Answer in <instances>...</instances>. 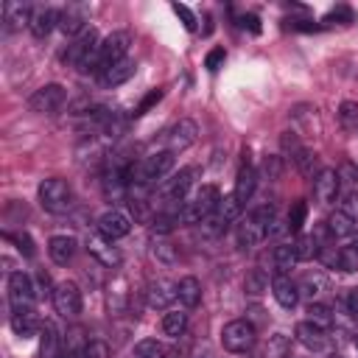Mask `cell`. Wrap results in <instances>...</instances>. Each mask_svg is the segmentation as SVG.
I'll list each match as a JSON object with an SVG mask.
<instances>
[{
  "label": "cell",
  "mask_w": 358,
  "mask_h": 358,
  "mask_svg": "<svg viewBox=\"0 0 358 358\" xmlns=\"http://www.w3.org/2000/svg\"><path fill=\"white\" fill-rule=\"evenodd\" d=\"M308 322H313L316 327L327 330V327L333 324V310H330V305H324V302H310V305H308Z\"/></svg>",
  "instance_id": "d590c367"
},
{
  "label": "cell",
  "mask_w": 358,
  "mask_h": 358,
  "mask_svg": "<svg viewBox=\"0 0 358 358\" xmlns=\"http://www.w3.org/2000/svg\"><path fill=\"white\" fill-rule=\"evenodd\" d=\"M327 229H330V235H336V238H347V235H355V221H352L344 210H336V213L327 218Z\"/></svg>",
  "instance_id": "f546056e"
},
{
  "label": "cell",
  "mask_w": 358,
  "mask_h": 358,
  "mask_svg": "<svg viewBox=\"0 0 358 358\" xmlns=\"http://www.w3.org/2000/svg\"><path fill=\"white\" fill-rule=\"evenodd\" d=\"M338 123L347 131H358V103L355 101H344L338 106Z\"/></svg>",
  "instance_id": "60d3db41"
},
{
  "label": "cell",
  "mask_w": 358,
  "mask_h": 358,
  "mask_svg": "<svg viewBox=\"0 0 358 358\" xmlns=\"http://www.w3.org/2000/svg\"><path fill=\"white\" fill-rule=\"evenodd\" d=\"M352 246H355V249H358V235H355V243H352Z\"/></svg>",
  "instance_id": "03108f58"
},
{
  "label": "cell",
  "mask_w": 358,
  "mask_h": 358,
  "mask_svg": "<svg viewBox=\"0 0 358 358\" xmlns=\"http://www.w3.org/2000/svg\"><path fill=\"white\" fill-rule=\"evenodd\" d=\"M255 338H257V330L249 319H232L221 330V344L227 352H246L255 347Z\"/></svg>",
  "instance_id": "52a82bcc"
},
{
  "label": "cell",
  "mask_w": 358,
  "mask_h": 358,
  "mask_svg": "<svg viewBox=\"0 0 358 358\" xmlns=\"http://www.w3.org/2000/svg\"><path fill=\"white\" fill-rule=\"evenodd\" d=\"M294 165H296V171H299L302 176H308V179H316V173L322 171V168H319V157H316L310 148H302V151L294 157Z\"/></svg>",
  "instance_id": "d6a6232c"
},
{
  "label": "cell",
  "mask_w": 358,
  "mask_h": 358,
  "mask_svg": "<svg viewBox=\"0 0 358 358\" xmlns=\"http://www.w3.org/2000/svg\"><path fill=\"white\" fill-rule=\"evenodd\" d=\"M171 8H173V14H176V17L182 20L185 31H190V34H193V31L199 28V25H196V14H193V11H190V8L185 6V3H171Z\"/></svg>",
  "instance_id": "c3c4849f"
},
{
  "label": "cell",
  "mask_w": 358,
  "mask_h": 358,
  "mask_svg": "<svg viewBox=\"0 0 358 358\" xmlns=\"http://www.w3.org/2000/svg\"><path fill=\"white\" fill-rule=\"evenodd\" d=\"M11 330H14L17 336L28 338V336H34L36 330H42V322H39V316H36V310H34V308L11 310Z\"/></svg>",
  "instance_id": "cb8c5ba5"
},
{
  "label": "cell",
  "mask_w": 358,
  "mask_h": 358,
  "mask_svg": "<svg viewBox=\"0 0 358 358\" xmlns=\"http://www.w3.org/2000/svg\"><path fill=\"white\" fill-rule=\"evenodd\" d=\"M352 344H355V350H358V330L352 333Z\"/></svg>",
  "instance_id": "be15d7a7"
},
{
  "label": "cell",
  "mask_w": 358,
  "mask_h": 358,
  "mask_svg": "<svg viewBox=\"0 0 358 358\" xmlns=\"http://www.w3.org/2000/svg\"><path fill=\"white\" fill-rule=\"evenodd\" d=\"M347 313L352 316V319H358V288H350V294H347Z\"/></svg>",
  "instance_id": "680465c9"
},
{
  "label": "cell",
  "mask_w": 358,
  "mask_h": 358,
  "mask_svg": "<svg viewBox=\"0 0 358 358\" xmlns=\"http://www.w3.org/2000/svg\"><path fill=\"white\" fill-rule=\"evenodd\" d=\"M53 296V291H50V277L45 274V271H36V296L42 299V296Z\"/></svg>",
  "instance_id": "11a10c76"
},
{
  "label": "cell",
  "mask_w": 358,
  "mask_h": 358,
  "mask_svg": "<svg viewBox=\"0 0 358 358\" xmlns=\"http://www.w3.org/2000/svg\"><path fill=\"white\" fill-rule=\"evenodd\" d=\"M87 22H90V8L81 3H67L59 11V28L67 36H81L87 31Z\"/></svg>",
  "instance_id": "4fadbf2b"
},
{
  "label": "cell",
  "mask_w": 358,
  "mask_h": 358,
  "mask_svg": "<svg viewBox=\"0 0 358 358\" xmlns=\"http://www.w3.org/2000/svg\"><path fill=\"white\" fill-rule=\"evenodd\" d=\"M87 249H90V255L101 263V266H106V268H117L120 266V252H117V246H112V241H106L103 235H92L90 241H87Z\"/></svg>",
  "instance_id": "d6986e66"
},
{
  "label": "cell",
  "mask_w": 358,
  "mask_h": 358,
  "mask_svg": "<svg viewBox=\"0 0 358 358\" xmlns=\"http://www.w3.org/2000/svg\"><path fill=\"white\" fill-rule=\"evenodd\" d=\"M294 333H296V341H299L302 347L313 350V352H319V350L327 347V333H324L322 327H316L313 322H299Z\"/></svg>",
  "instance_id": "603a6c76"
},
{
  "label": "cell",
  "mask_w": 358,
  "mask_h": 358,
  "mask_svg": "<svg viewBox=\"0 0 358 358\" xmlns=\"http://www.w3.org/2000/svg\"><path fill=\"white\" fill-rule=\"evenodd\" d=\"M338 22V20H344V22H355V14H352V8H347V6H338V8H333L327 17H324V22Z\"/></svg>",
  "instance_id": "db71d44e"
},
{
  "label": "cell",
  "mask_w": 358,
  "mask_h": 358,
  "mask_svg": "<svg viewBox=\"0 0 358 358\" xmlns=\"http://www.w3.org/2000/svg\"><path fill=\"white\" fill-rule=\"evenodd\" d=\"M196 134H199V126H196V120H190V117H182V120H176L168 131H165V143H168V151H185L187 145H193L196 143Z\"/></svg>",
  "instance_id": "5bb4252c"
},
{
  "label": "cell",
  "mask_w": 358,
  "mask_h": 358,
  "mask_svg": "<svg viewBox=\"0 0 358 358\" xmlns=\"http://www.w3.org/2000/svg\"><path fill=\"white\" fill-rule=\"evenodd\" d=\"M355 176H358V171H355V165H350V162H344V165H341V171H338V179H341V182H355Z\"/></svg>",
  "instance_id": "91938a15"
},
{
  "label": "cell",
  "mask_w": 358,
  "mask_h": 358,
  "mask_svg": "<svg viewBox=\"0 0 358 358\" xmlns=\"http://www.w3.org/2000/svg\"><path fill=\"white\" fill-rule=\"evenodd\" d=\"M271 260H274L277 274H288V271L299 263V260H296V252H294V243H280V246H274Z\"/></svg>",
  "instance_id": "83f0119b"
},
{
  "label": "cell",
  "mask_w": 358,
  "mask_h": 358,
  "mask_svg": "<svg viewBox=\"0 0 358 358\" xmlns=\"http://www.w3.org/2000/svg\"><path fill=\"white\" fill-rule=\"evenodd\" d=\"M106 302H109V310L112 313H123L129 308V291H126V282L123 280H117L115 285H109Z\"/></svg>",
  "instance_id": "836d02e7"
},
{
  "label": "cell",
  "mask_w": 358,
  "mask_h": 358,
  "mask_svg": "<svg viewBox=\"0 0 358 358\" xmlns=\"http://www.w3.org/2000/svg\"><path fill=\"white\" fill-rule=\"evenodd\" d=\"M344 213H347V215H350V218L358 224V193H355V190H352V193L344 199Z\"/></svg>",
  "instance_id": "9f6ffc18"
},
{
  "label": "cell",
  "mask_w": 358,
  "mask_h": 358,
  "mask_svg": "<svg viewBox=\"0 0 358 358\" xmlns=\"http://www.w3.org/2000/svg\"><path fill=\"white\" fill-rule=\"evenodd\" d=\"M271 294H274V299L282 305V308H296V302H299V288H296V282L288 277V274H274L271 277Z\"/></svg>",
  "instance_id": "44dd1931"
},
{
  "label": "cell",
  "mask_w": 358,
  "mask_h": 358,
  "mask_svg": "<svg viewBox=\"0 0 358 358\" xmlns=\"http://www.w3.org/2000/svg\"><path fill=\"white\" fill-rule=\"evenodd\" d=\"M285 347H288V338L282 333H274L271 336V344H268V355L271 358H285Z\"/></svg>",
  "instance_id": "f5cc1de1"
},
{
  "label": "cell",
  "mask_w": 358,
  "mask_h": 358,
  "mask_svg": "<svg viewBox=\"0 0 358 358\" xmlns=\"http://www.w3.org/2000/svg\"><path fill=\"white\" fill-rule=\"evenodd\" d=\"M327 358H341V355H336V352H333V355H327Z\"/></svg>",
  "instance_id": "003e7915"
},
{
  "label": "cell",
  "mask_w": 358,
  "mask_h": 358,
  "mask_svg": "<svg viewBox=\"0 0 358 358\" xmlns=\"http://www.w3.org/2000/svg\"><path fill=\"white\" fill-rule=\"evenodd\" d=\"M305 215H308V204L299 199V201H294L291 204V210H288V232H299L302 229V224H305Z\"/></svg>",
  "instance_id": "b9f144b4"
},
{
  "label": "cell",
  "mask_w": 358,
  "mask_h": 358,
  "mask_svg": "<svg viewBox=\"0 0 358 358\" xmlns=\"http://www.w3.org/2000/svg\"><path fill=\"white\" fill-rule=\"evenodd\" d=\"M280 173H282V159L274 157V154H268V157L263 159V176H266L268 182H277Z\"/></svg>",
  "instance_id": "681fc988"
},
{
  "label": "cell",
  "mask_w": 358,
  "mask_h": 358,
  "mask_svg": "<svg viewBox=\"0 0 358 358\" xmlns=\"http://www.w3.org/2000/svg\"><path fill=\"white\" fill-rule=\"evenodd\" d=\"M171 358H185V355H182V352H173V355H171Z\"/></svg>",
  "instance_id": "e7e4bbea"
},
{
  "label": "cell",
  "mask_w": 358,
  "mask_h": 358,
  "mask_svg": "<svg viewBox=\"0 0 358 358\" xmlns=\"http://www.w3.org/2000/svg\"><path fill=\"white\" fill-rule=\"evenodd\" d=\"M280 148L285 151V157H291V159H294L305 145L299 143V137H296L294 131H282V134H280Z\"/></svg>",
  "instance_id": "7dc6e473"
},
{
  "label": "cell",
  "mask_w": 358,
  "mask_h": 358,
  "mask_svg": "<svg viewBox=\"0 0 358 358\" xmlns=\"http://www.w3.org/2000/svg\"><path fill=\"white\" fill-rule=\"evenodd\" d=\"M255 187H257V171L255 165L249 162V151L243 148V162L238 168V179H235V199L241 204H246L252 196H255Z\"/></svg>",
  "instance_id": "9a60e30c"
},
{
  "label": "cell",
  "mask_w": 358,
  "mask_h": 358,
  "mask_svg": "<svg viewBox=\"0 0 358 358\" xmlns=\"http://www.w3.org/2000/svg\"><path fill=\"white\" fill-rule=\"evenodd\" d=\"M338 190H341L338 171H333V168H322V171L316 173V179H313V193H316V199H319L322 204H330V201H336Z\"/></svg>",
  "instance_id": "e0dca14e"
},
{
  "label": "cell",
  "mask_w": 358,
  "mask_h": 358,
  "mask_svg": "<svg viewBox=\"0 0 358 358\" xmlns=\"http://www.w3.org/2000/svg\"><path fill=\"white\" fill-rule=\"evenodd\" d=\"M31 8H34V6L6 3V6H3V22H6V28L11 31V28H20V25H28V20H31Z\"/></svg>",
  "instance_id": "4316f807"
},
{
  "label": "cell",
  "mask_w": 358,
  "mask_h": 358,
  "mask_svg": "<svg viewBox=\"0 0 358 358\" xmlns=\"http://www.w3.org/2000/svg\"><path fill=\"white\" fill-rule=\"evenodd\" d=\"M81 358H109V347H106V341H101V338H90V341L81 347Z\"/></svg>",
  "instance_id": "bcb514c9"
},
{
  "label": "cell",
  "mask_w": 358,
  "mask_h": 358,
  "mask_svg": "<svg viewBox=\"0 0 358 358\" xmlns=\"http://www.w3.org/2000/svg\"><path fill=\"white\" fill-rule=\"evenodd\" d=\"M64 101H67V90L62 84H42L28 98V109L31 112H39V115H53L56 109L64 106Z\"/></svg>",
  "instance_id": "9c48e42d"
},
{
  "label": "cell",
  "mask_w": 358,
  "mask_h": 358,
  "mask_svg": "<svg viewBox=\"0 0 358 358\" xmlns=\"http://www.w3.org/2000/svg\"><path fill=\"white\" fill-rule=\"evenodd\" d=\"M3 238H6V241H14V243H17V249H20L25 257H34V255H36L34 241H31V235H28V232H17V235H14V232H3Z\"/></svg>",
  "instance_id": "ee69618b"
},
{
  "label": "cell",
  "mask_w": 358,
  "mask_h": 358,
  "mask_svg": "<svg viewBox=\"0 0 358 358\" xmlns=\"http://www.w3.org/2000/svg\"><path fill=\"white\" fill-rule=\"evenodd\" d=\"M243 291L249 296H260L268 291V274L263 268H249L246 277H243Z\"/></svg>",
  "instance_id": "4dcf8cb0"
},
{
  "label": "cell",
  "mask_w": 358,
  "mask_h": 358,
  "mask_svg": "<svg viewBox=\"0 0 358 358\" xmlns=\"http://www.w3.org/2000/svg\"><path fill=\"white\" fill-rule=\"evenodd\" d=\"M76 238L73 235H53L50 241H48V255H50V260L56 263V266H67L73 257H76Z\"/></svg>",
  "instance_id": "7402d4cb"
},
{
  "label": "cell",
  "mask_w": 358,
  "mask_h": 358,
  "mask_svg": "<svg viewBox=\"0 0 358 358\" xmlns=\"http://www.w3.org/2000/svg\"><path fill=\"white\" fill-rule=\"evenodd\" d=\"M274 204H260V207H255L252 213H246V218H241V224H238V246L241 249H252V246H257L266 235H268V227L274 224Z\"/></svg>",
  "instance_id": "6da1fadb"
},
{
  "label": "cell",
  "mask_w": 358,
  "mask_h": 358,
  "mask_svg": "<svg viewBox=\"0 0 358 358\" xmlns=\"http://www.w3.org/2000/svg\"><path fill=\"white\" fill-rule=\"evenodd\" d=\"M134 73H137V62H134V59H123V62H117L115 67H109L106 73H101V76H98V84H101L103 90H115V87L126 84Z\"/></svg>",
  "instance_id": "ffe728a7"
},
{
  "label": "cell",
  "mask_w": 358,
  "mask_h": 358,
  "mask_svg": "<svg viewBox=\"0 0 358 358\" xmlns=\"http://www.w3.org/2000/svg\"><path fill=\"white\" fill-rule=\"evenodd\" d=\"M151 255H154L159 263H165V266H173V263L179 260V255H176V246H173L171 241H165V238H154Z\"/></svg>",
  "instance_id": "74e56055"
},
{
  "label": "cell",
  "mask_w": 358,
  "mask_h": 358,
  "mask_svg": "<svg viewBox=\"0 0 358 358\" xmlns=\"http://www.w3.org/2000/svg\"><path fill=\"white\" fill-rule=\"evenodd\" d=\"M238 25H241V28H249L252 34H260V22H257L255 14H243V17H238Z\"/></svg>",
  "instance_id": "6f0895ef"
},
{
  "label": "cell",
  "mask_w": 358,
  "mask_h": 358,
  "mask_svg": "<svg viewBox=\"0 0 358 358\" xmlns=\"http://www.w3.org/2000/svg\"><path fill=\"white\" fill-rule=\"evenodd\" d=\"M131 232V218L129 213L123 210H106L101 218H98V235H103L106 241H117V238H126Z\"/></svg>",
  "instance_id": "7c38bea8"
},
{
  "label": "cell",
  "mask_w": 358,
  "mask_h": 358,
  "mask_svg": "<svg viewBox=\"0 0 358 358\" xmlns=\"http://www.w3.org/2000/svg\"><path fill=\"white\" fill-rule=\"evenodd\" d=\"M296 288H299V296L313 299V296H319V294L327 291V277H324L322 271H308V274L296 282Z\"/></svg>",
  "instance_id": "484cf974"
},
{
  "label": "cell",
  "mask_w": 358,
  "mask_h": 358,
  "mask_svg": "<svg viewBox=\"0 0 358 358\" xmlns=\"http://www.w3.org/2000/svg\"><path fill=\"white\" fill-rule=\"evenodd\" d=\"M28 28L36 39L48 36L53 28H59V11L53 6H34L31 8V20H28Z\"/></svg>",
  "instance_id": "2e32d148"
},
{
  "label": "cell",
  "mask_w": 358,
  "mask_h": 358,
  "mask_svg": "<svg viewBox=\"0 0 358 358\" xmlns=\"http://www.w3.org/2000/svg\"><path fill=\"white\" fill-rule=\"evenodd\" d=\"M173 162H176V157H173V151H154V154H148L137 168H134V179L131 182H143V185H154V182H165V176L173 171Z\"/></svg>",
  "instance_id": "8992f818"
},
{
  "label": "cell",
  "mask_w": 358,
  "mask_h": 358,
  "mask_svg": "<svg viewBox=\"0 0 358 358\" xmlns=\"http://www.w3.org/2000/svg\"><path fill=\"white\" fill-rule=\"evenodd\" d=\"M42 344H39V358H56L59 355V330L53 322H42Z\"/></svg>",
  "instance_id": "f1b7e54d"
},
{
  "label": "cell",
  "mask_w": 358,
  "mask_h": 358,
  "mask_svg": "<svg viewBox=\"0 0 358 358\" xmlns=\"http://www.w3.org/2000/svg\"><path fill=\"white\" fill-rule=\"evenodd\" d=\"M179 221H182L179 210H165V213H157L151 218V229H154V235H168Z\"/></svg>",
  "instance_id": "e575fe53"
},
{
  "label": "cell",
  "mask_w": 358,
  "mask_h": 358,
  "mask_svg": "<svg viewBox=\"0 0 358 358\" xmlns=\"http://www.w3.org/2000/svg\"><path fill=\"white\" fill-rule=\"evenodd\" d=\"M196 176H199V168L196 165H187V168H182L179 173H173L171 179H165V182H159V187H157V193H159V199L165 201V204H185V196H187V190L193 187V182H196Z\"/></svg>",
  "instance_id": "ba28073f"
},
{
  "label": "cell",
  "mask_w": 358,
  "mask_h": 358,
  "mask_svg": "<svg viewBox=\"0 0 358 358\" xmlns=\"http://www.w3.org/2000/svg\"><path fill=\"white\" fill-rule=\"evenodd\" d=\"M159 98H162V90H159V87H157V90H151V92H148V95H145V98L137 103V109H134V117L145 115V112H148V109H151V106H154Z\"/></svg>",
  "instance_id": "816d5d0a"
},
{
  "label": "cell",
  "mask_w": 358,
  "mask_h": 358,
  "mask_svg": "<svg viewBox=\"0 0 358 358\" xmlns=\"http://www.w3.org/2000/svg\"><path fill=\"white\" fill-rule=\"evenodd\" d=\"M294 252H296V260H313L319 257V243L313 235H299L294 241Z\"/></svg>",
  "instance_id": "f35d334b"
},
{
  "label": "cell",
  "mask_w": 358,
  "mask_h": 358,
  "mask_svg": "<svg viewBox=\"0 0 358 358\" xmlns=\"http://www.w3.org/2000/svg\"><path fill=\"white\" fill-rule=\"evenodd\" d=\"M50 299H53L56 313L64 316V319H76V316L81 313V291H78V285L70 282V280L59 282V285L53 288V296H50Z\"/></svg>",
  "instance_id": "8fae6325"
},
{
  "label": "cell",
  "mask_w": 358,
  "mask_h": 358,
  "mask_svg": "<svg viewBox=\"0 0 358 358\" xmlns=\"http://www.w3.org/2000/svg\"><path fill=\"white\" fill-rule=\"evenodd\" d=\"M185 330H187V313H182V310H168V313L162 316V333H165V336L179 338Z\"/></svg>",
  "instance_id": "1f68e13d"
},
{
  "label": "cell",
  "mask_w": 358,
  "mask_h": 358,
  "mask_svg": "<svg viewBox=\"0 0 358 358\" xmlns=\"http://www.w3.org/2000/svg\"><path fill=\"white\" fill-rule=\"evenodd\" d=\"M227 227H229V221H224L218 213H213L210 218L201 221V235H204V238H218V235L227 232Z\"/></svg>",
  "instance_id": "7bdbcfd3"
},
{
  "label": "cell",
  "mask_w": 358,
  "mask_h": 358,
  "mask_svg": "<svg viewBox=\"0 0 358 358\" xmlns=\"http://www.w3.org/2000/svg\"><path fill=\"white\" fill-rule=\"evenodd\" d=\"M39 204H42L48 213H53V215L70 213V210H73V190H70V185H67L64 179H59V176L45 179V182L39 185Z\"/></svg>",
  "instance_id": "5b68a950"
},
{
  "label": "cell",
  "mask_w": 358,
  "mask_h": 358,
  "mask_svg": "<svg viewBox=\"0 0 358 358\" xmlns=\"http://www.w3.org/2000/svg\"><path fill=\"white\" fill-rule=\"evenodd\" d=\"M176 299L185 305V308H196L201 302V282L196 277H182L176 282Z\"/></svg>",
  "instance_id": "d4e9b609"
},
{
  "label": "cell",
  "mask_w": 358,
  "mask_h": 358,
  "mask_svg": "<svg viewBox=\"0 0 358 358\" xmlns=\"http://www.w3.org/2000/svg\"><path fill=\"white\" fill-rule=\"evenodd\" d=\"M224 59H227V53H224V48H213L207 56H204V67L210 70V73H215L221 64H224Z\"/></svg>",
  "instance_id": "f907efd6"
},
{
  "label": "cell",
  "mask_w": 358,
  "mask_h": 358,
  "mask_svg": "<svg viewBox=\"0 0 358 358\" xmlns=\"http://www.w3.org/2000/svg\"><path fill=\"white\" fill-rule=\"evenodd\" d=\"M263 313H266V310H263V308H257V305H255V308H249V310H246V319H249V322H252V324H257V322H263V319H266V316H263Z\"/></svg>",
  "instance_id": "94428289"
},
{
  "label": "cell",
  "mask_w": 358,
  "mask_h": 358,
  "mask_svg": "<svg viewBox=\"0 0 358 358\" xmlns=\"http://www.w3.org/2000/svg\"><path fill=\"white\" fill-rule=\"evenodd\" d=\"M218 201H221L218 187H215V185H201V187L193 193V199H187V201L182 204V210H179L182 224H201L204 218H210V215L215 213Z\"/></svg>",
  "instance_id": "3957f363"
},
{
  "label": "cell",
  "mask_w": 358,
  "mask_h": 358,
  "mask_svg": "<svg viewBox=\"0 0 358 358\" xmlns=\"http://www.w3.org/2000/svg\"><path fill=\"white\" fill-rule=\"evenodd\" d=\"M129 48H131V34H129V31H112V34L101 42V48H98V53H95V62H92L90 73H95V76L106 73L109 67H115L117 62L126 59Z\"/></svg>",
  "instance_id": "7a4b0ae2"
},
{
  "label": "cell",
  "mask_w": 358,
  "mask_h": 358,
  "mask_svg": "<svg viewBox=\"0 0 358 358\" xmlns=\"http://www.w3.org/2000/svg\"><path fill=\"white\" fill-rule=\"evenodd\" d=\"M338 268L341 271H358V249L355 246H341L338 249Z\"/></svg>",
  "instance_id": "f6af8a7d"
},
{
  "label": "cell",
  "mask_w": 358,
  "mask_h": 358,
  "mask_svg": "<svg viewBox=\"0 0 358 358\" xmlns=\"http://www.w3.org/2000/svg\"><path fill=\"white\" fill-rule=\"evenodd\" d=\"M101 42H98V31L95 28H87L81 36H76L67 50H64V64L81 70V73H90L92 62H95V53H98Z\"/></svg>",
  "instance_id": "277c9868"
},
{
  "label": "cell",
  "mask_w": 358,
  "mask_h": 358,
  "mask_svg": "<svg viewBox=\"0 0 358 358\" xmlns=\"http://www.w3.org/2000/svg\"><path fill=\"white\" fill-rule=\"evenodd\" d=\"M241 210H243V204L235 199V193H229V196H221V201H218V207H215V213L224 218V221H235L238 215H241Z\"/></svg>",
  "instance_id": "ab89813d"
},
{
  "label": "cell",
  "mask_w": 358,
  "mask_h": 358,
  "mask_svg": "<svg viewBox=\"0 0 358 358\" xmlns=\"http://www.w3.org/2000/svg\"><path fill=\"white\" fill-rule=\"evenodd\" d=\"M56 358H73V352L70 350H59V355Z\"/></svg>",
  "instance_id": "6125c7cd"
},
{
  "label": "cell",
  "mask_w": 358,
  "mask_h": 358,
  "mask_svg": "<svg viewBox=\"0 0 358 358\" xmlns=\"http://www.w3.org/2000/svg\"><path fill=\"white\" fill-rule=\"evenodd\" d=\"M176 299V285L168 280H151L145 285V305L154 310H165Z\"/></svg>",
  "instance_id": "ac0fdd59"
},
{
  "label": "cell",
  "mask_w": 358,
  "mask_h": 358,
  "mask_svg": "<svg viewBox=\"0 0 358 358\" xmlns=\"http://www.w3.org/2000/svg\"><path fill=\"white\" fill-rule=\"evenodd\" d=\"M36 285L25 271H14L8 277V305L11 310H22V308H34L36 302Z\"/></svg>",
  "instance_id": "30bf717a"
},
{
  "label": "cell",
  "mask_w": 358,
  "mask_h": 358,
  "mask_svg": "<svg viewBox=\"0 0 358 358\" xmlns=\"http://www.w3.org/2000/svg\"><path fill=\"white\" fill-rule=\"evenodd\" d=\"M134 358H168V350L157 338H143L134 344Z\"/></svg>",
  "instance_id": "8d00e7d4"
}]
</instances>
